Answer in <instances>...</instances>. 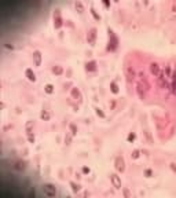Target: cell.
<instances>
[{
	"instance_id": "cell-1",
	"label": "cell",
	"mask_w": 176,
	"mask_h": 198,
	"mask_svg": "<svg viewBox=\"0 0 176 198\" xmlns=\"http://www.w3.org/2000/svg\"><path fill=\"white\" fill-rule=\"evenodd\" d=\"M43 191H44V194L47 197H55L57 195V187L51 184V183H46V184H43Z\"/></svg>"
},
{
	"instance_id": "cell-2",
	"label": "cell",
	"mask_w": 176,
	"mask_h": 198,
	"mask_svg": "<svg viewBox=\"0 0 176 198\" xmlns=\"http://www.w3.org/2000/svg\"><path fill=\"white\" fill-rule=\"evenodd\" d=\"M109 36H110V40H109L107 50H116V48H117V44H118V39L116 37L114 32L110 30V29H109Z\"/></svg>"
},
{
	"instance_id": "cell-3",
	"label": "cell",
	"mask_w": 176,
	"mask_h": 198,
	"mask_svg": "<svg viewBox=\"0 0 176 198\" xmlns=\"http://www.w3.org/2000/svg\"><path fill=\"white\" fill-rule=\"evenodd\" d=\"M114 165H116V169L118 172H124V169H125V160H124V157L123 156L116 157Z\"/></svg>"
},
{
	"instance_id": "cell-4",
	"label": "cell",
	"mask_w": 176,
	"mask_h": 198,
	"mask_svg": "<svg viewBox=\"0 0 176 198\" xmlns=\"http://www.w3.org/2000/svg\"><path fill=\"white\" fill-rule=\"evenodd\" d=\"M95 39H96V28H91L89 32H88V34H87V41L89 43L91 46H94V44H95Z\"/></svg>"
},
{
	"instance_id": "cell-5",
	"label": "cell",
	"mask_w": 176,
	"mask_h": 198,
	"mask_svg": "<svg viewBox=\"0 0 176 198\" xmlns=\"http://www.w3.org/2000/svg\"><path fill=\"white\" fill-rule=\"evenodd\" d=\"M110 180H111V183H113V186H114L117 190L121 188V178H120L117 173H111V175H110Z\"/></svg>"
},
{
	"instance_id": "cell-6",
	"label": "cell",
	"mask_w": 176,
	"mask_h": 198,
	"mask_svg": "<svg viewBox=\"0 0 176 198\" xmlns=\"http://www.w3.org/2000/svg\"><path fill=\"white\" fill-rule=\"evenodd\" d=\"M62 23H63V21H62L61 12H59V10H55V12H54V25H55V28H61Z\"/></svg>"
},
{
	"instance_id": "cell-7",
	"label": "cell",
	"mask_w": 176,
	"mask_h": 198,
	"mask_svg": "<svg viewBox=\"0 0 176 198\" xmlns=\"http://www.w3.org/2000/svg\"><path fill=\"white\" fill-rule=\"evenodd\" d=\"M33 58H35V65L36 66H40L41 65V52L36 50L35 52H33Z\"/></svg>"
},
{
	"instance_id": "cell-8",
	"label": "cell",
	"mask_w": 176,
	"mask_h": 198,
	"mask_svg": "<svg viewBox=\"0 0 176 198\" xmlns=\"http://www.w3.org/2000/svg\"><path fill=\"white\" fill-rule=\"evenodd\" d=\"M14 168H15L17 171H23V169L26 168V162H25V161H22V160H18V161H15Z\"/></svg>"
},
{
	"instance_id": "cell-9",
	"label": "cell",
	"mask_w": 176,
	"mask_h": 198,
	"mask_svg": "<svg viewBox=\"0 0 176 198\" xmlns=\"http://www.w3.org/2000/svg\"><path fill=\"white\" fill-rule=\"evenodd\" d=\"M25 74H26V77H28V80L29 81H36V74H35V72H33L32 69H26V70H25Z\"/></svg>"
},
{
	"instance_id": "cell-10",
	"label": "cell",
	"mask_w": 176,
	"mask_h": 198,
	"mask_svg": "<svg viewBox=\"0 0 176 198\" xmlns=\"http://www.w3.org/2000/svg\"><path fill=\"white\" fill-rule=\"evenodd\" d=\"M85 69H87L88 72H95L96 70V62L95 61H89L85 63Z\"/></svg>"
},
{
	"instance_id": "cell-11",
	"label": "cell",
	"mask_w": 176,
	"mask_h": 198,
	"mask_svg": "<svg viewBox=\"0 0 176 198\" xmlns=\"http://www.w3.org/2000/svg\"><path fill=\"white\" fill-rule=\"evenodd\" d=\"M150 70H151V73H153V74H156V76H157V74H160V65H158V63H156V62H154V63H151V65H150Z\"/></svg>"
},
{
	"instance_id": "cell-12",
	"label": "cell",
	"mask_w": 176,
	"mask_h": 198,
	"mask_svg": "<svg viewBox=\"0 0 176 198\" xmlns=\"http://www.w3.org/2000/svg\"><path fill=\"white\" fill-rule=\"evenodd\" d=\"M52 73H54V74H62V73H63V68L59 66V65L54 66V68H52Z\"/></svg>"
},
{
	"instance_id": "cell-13",
	"label": "cell",
	"mask_w": 176,
	"mask_h": 198,
	"mask_svg": "<svg viewBox=\"0 0 176 198\" xmlns=\"http://www.w3.org/2000/svg\"><path fill=\"white\" fill-rule=\"evenodd\" d=\"M72 95L74 96L76 99H78V100H81V94H80V91L77 89V88H72Z\"/></svg>"
},
{
	"instance_id": "cell-14",
	"label": "cell",
	"mask_w": 176,
	"mask_h": 198,
	"mask_svg": "<svg viewBox=\"0 0 176 198\" xmlns=\"http://www.w3.org/2000/svg\"><path fill=\"white\" fill-rule=\"evenodd\" d=\"M40 117H41V120H44V121H48V120H50V113H48L47 110H41Z\"/></svg>"
},
{
	"instance_id": "cell-15",
	"label": "cell",
	"mask_w": 176,
	"mask_h": 198,
	"mask_svg": "<svg viewBox=\"0 0 176 198\" xmlns=\"http://www.w3.org/2000/svg\"><path fill=\"white\" fill-rule=\"evenodd\" d=\"M70 186H72V190L74 191V193H77V191L81 188V186L78 184V183H76V182H70Z\"/></svg>"
},
{
	"instance_id": "cell-16",
	"label": "cell",
	"mask_w": 176,
	"mask_h": 198,
	"mask_svg": "<svg viewBox=\"0 0 176 198\" xmlns=\"http://www.w3.org/2000/svg\"><path fill=\"white\" fill-rule=\"evenodd\" d=\"M54 88H55V87H54L52 84H47L46 87H44V91H46L47 94H52V92H54Z\"/></svg>"
},
{
	"instance_id": "cell-17",
	"label": "cell",
	"mask_w": 176,
	"mask_h": 198,
	"mask_svg": "<svg viewBox=\"0 0 176 198\" xmlns=\"http://www.w3.org/2000/svg\"><path fill=\"white\" fill-rule=\"evenodd\" d=\"M74 6H76V10L78 12H83V11H84V6H83V3H81V1H76V4H74Z\"/></svg>"
},
{
	"instance_id": "cell-18",
	"label": "cell",
	"mask_w": 176,
	"mask_h": 198,
	"mask_svg": "<svg viewBox=\"0 0 176 198\" xmlns=\"http://www.w3.org/2000/svg\"><path fill=\"white\" fill-rule=\"evenodd\" d=\"M172 77H173V84H172V92L176 95V70L172 73Z\"/></svg>"
},
{
	"instance_id": "cell-19",
	"label": "cell",
	"mask_w": 176,
	"mask_h": 198,
	"mask_svg": "<svg viewBox=\"0 0 176 198\" xmlns=\"http://www.w3.org/2000/svg\"><path fill=\"white\" fill-rule=\"evenodd\" d=\"M110 88H111V92H113V94H117V92H118V85H117L114 81H111Z\"/></svg>"
},
{
	"instance_id": "cell-20",
	"label": "cell",
	"mask_w": 176,
	"mask_h": 198,
	"mask_svg": "<svg viewBox=\"0 0 176 198\" xmlns=\"http://www.w3.org/2000/svg\"><path fill=\"white\" fill-rule=\"evenodd\" d=\"M91 14L94 15V18H95L96 21H100V15H99V14H98V12L95 11V8H94V7L91 8Z\"/></svg>"
},
{
	"instance_id": "cell-21",
	"label": "cell",
	"mask_w": 176,
	"mask_h": 198,
	"mask_svg": "<svg viewBox=\"0 0 176 198\" xmlns=\"http://www.w3.org/2000/svg\"><path fill=\"white\" fill-rule=\"evenodd\" d=\"M28 139H29L30 143H35V135H33L30 131H28Z\"/></svg>"
},
{
	"instance_id": "cell-22",
	"label": "cell",
	"mask_w": 176,
	"mask_h": 198,
	"mask_svg": "<svg viewBox=\"0 0 176 198\" xmlns=\"http://www.w3.org/2000/svg\"><path fill=\"white\" fill-rule=\"evenodd\" d=\"M69 128H70V131H72V135H76L77 133V127L74 125V124H69Z\"/></svg>"
},
{
	"instance_id": "cell-23",
	"label": "cell",
	"mask_w": 176,
	"mask_h": 198,
	"mask_svg": "<svg viewBox=\"0 0 176 198\" xmlns=\"http://www.w3.org/2000/svg\"><path fill=\"white\" fill-rule=\"evenodd\" d=\"M135 138H136V135H135V133H132V132H131L129 135L127 136V139H128V142H134V140H135Z\"/></svg>"
},
{
	"instance_id": "cell-24",
	"label": "cell",
	"mask_w": 176,
	"mask_h": 198,
	"mask_svg": "<svg viewBox=\"0 0 176 198\" xmlns=\"http://www.w3.org/2000/svg\"><path fill=\"white\" fill-rule=\"evenodd\" d=\"M139 156H140V151H139V150H134V151H132V158H139Z\"/></svg>"
},
{
	"instance_id": "cell-25",
	"label": "cell",
	"mask_w": 176,
	"mask_h": 198,
	"mask_svg": "<svg viewBox=\"0 0 176 198\" xmlns=\"http://www.w3.org/2000/svg\"><path fill=\"white\" fill-rule=\"evenodd\" d=\"M81 171H83V173H85V175H87V173H89V172H91V169H89L88 167H83V168H81Z\"/></svg>"
},
{
	"instance_id": "cell-26",
	"label": "cell",
	"mask_w": 176,
	"mask_h": 198,
	"mask_svg": "<svg viewBox=\"0 0 176 198\" xmlns=\"http://www.w3.org/2000/svg\"><path fill=\"white\" fill-rule=\"evenodd\" d=\"M4 48H8V50H14V46L10 44V43H4Z\"/></svg>"
},
{
	"instance_id": "cell-27",
	"label": "cell",
	"mask_w": 176,
	"mask_h": 198,
	"mask_svg": "<svg viewBox=\"0 0 176 198\" xmlns=\"http://www.w3.org/2000/svg\"><path fill=\"white\" fill-rule=\"evenodd\" d=\"M96 114H98V116H100V117H105V113H103V111H102V110H100L99 107L96 109Z\"/></svg>"
},
{
	"instance_id": "cell-28",
	"label": "cell",
	"mask_w": 176,
	"mask_h": 198,
	"mask_svg": "<svg viewBox=\"0 0 176 198\" xmlns=\"http://www.w3.org/2000/svg\"><path fill=\"white\" fill-rule=\"evenodd\" d=\"M145 175L147 176V178H150V176L153 175V172H151V169H146V171H145Z\"/></svg>"
},
{
	"instance_id": "cell-29",
	"label": "cell",
	"mask_w": 176,
	"mask_h": 198,
	"mask_svg": "<svg viewBox=\"0 0 176 198\" xmlns=\"http://www.w3.org/2000/svg\"><path fill=\"white\" fill-rule=\"evenodd\" d=\"M171 168H172V171L176 173V164H173V162H171Z\"/></svg>"
},
{
	"instance_id": "cell-30",
	"label": "cell",
	"mask_w": 176,
	"mask_h": 198,
	"mask_svg": "<svg viewBox=\"0 0 176 198\" xmlns=\"http://www.w3.org/2000/svg\"><path fill=\"white\" fill-rule=\"evenodd\" d=\"M65 140H66V143L69 145V143H70V140H72V138H70V135H68V136H66V139H65Z\"/></svg>"
},
{
	"instance_id": "cell-31",
	"label": "cell",
	"mask_w": 176,
	"mask_h": 198,
	"mask_svg": "<svg viewBox=\"0 0 176 198\" xmlns=\"http://www.w3.org/2000/svg\"><path fill=\"white\" fill-rule=\"evenodd\" d=\"M124 195H125V197H129V195H131V193H129L128 190H124Z\"/></svg>"
},
{
	"instance_id": "cell-32",
	"label": "cell",
	"mask_w": 176,
	"mask_h": 198,
	"mask_svg": "<svg viewBox=\"0 0 176 198\" xmlns=\"http://www.w3.org/2000/svg\"><path fill=\"white\" fill-rule=\"evenodd\" d=\"M103 4L106 6V7H109V6H110V3H109V1H103Z\"/></svg>"
}]
</instances>
